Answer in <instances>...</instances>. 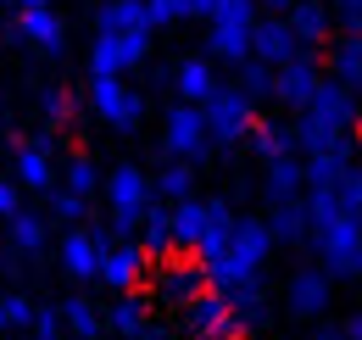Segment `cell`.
Here are the masks:
<instances>
[{"label":"cell","instance_id":"cell-1","mask_svg":"<svg viewBox=\"0 0 362 340\" xmlns=\"http://www.w3.org/2000/svg\"><path fill=\"white\" fill-rule=\"evenodd\" d=\"M357 112L362 101L351 95L346 84H334V79H323L313 89V101L296 112V151H307V157H323V151H357V140H351V128H357Z\"/></svg>","mask_w":362,"mask_h":340},{"label":"cell","instance_id":"cell-2","mask_svg":"<svg viewBox=\"0 0 362 340\" xmlns=\"http://www.w3.org/2000/svg\"><path fill=\"white\" fill-rule=\"evenodd\" d=\"M273 256V234H268V217H234V234H228V246L212 262H201V273H206V290H240V285H257L262 279V268H268Z\"/></svg>","mask_w":362,"mask_h":340},{"label":"cell","instance_id":"cell-3","mask_svg":"<svg viewBox=\"0 0 362 340\" xmlns=\"http://www.w3.org/2000/svg\"><path fill=\"white\" fill-rule=\"evenodd\" d=\"M100 190H106V223H112V234H117V240L139 234L145 207L156 201V196H151V173L134 168V162H117V168L100 178Z\"/></svg>","mask_w":362,"mask_h":340},{"label":"cell","instance_id":"cell-4","mask_svg":"<svg viewBox=\"0 0 362 340\" xmlns=\"http://www.w3.org/2000/svg\"><path fill=\"white\" fill-rule=\"evenodd\" d=\"M307 240H313L317 251V268L329 273V279H351V262L362 251V217L357 212H329V217H313L307 223Z\"/></svg>","mask_w":362,"mask_h":340},{"label":"cell","instance_id":"cell-5","mask_svg":"<svg viewBox=\"0 0 362 340\" xmlns=\"http://www.w3.org/2000/svg\"><path fill=\"white\" fill-rule=\"evenodd\" d=\"M145 62H151V28L95 34V45H90V79H129Z\"/></svg>","mask_w":362,"mask_h":340},{"label":"cell","instance_id":"cell-6","mask_svg":"<svg viewBox=\"0 0 362 340\" xmlns=\"http://www.w3.org/2000/svg\"><path fill=\"white\" fill-rule=\"evenodd\" d=\"M201 118H206V140H212V145H240V140L251 134V123H257V106L240 95V84H218L206 95Z\"/></svg>","mask_w":362,"mask_h":340},{"label":"cell","instance_id":"cell-7","mask_svg":"<svg viewBox=\"0 0 362 340\" xmlns=\"http://www.w3.org/2000/svg\"><path fill=\"white\" fill-rule=\"evenodd\" d=\"M90 112L117 134H134L145 118V95L129 79H90Z\"/></svg>","mask_w":362,"mask_h":340},{"label":"cell","instance_id":"cell-8","mask_svg":"<svg viewBox=\"0 0 362 340\" xmlns=\"http://www.w3.org/2000/svg\"><path fill=\"white\" fill-rule=\"evenodd\" d=\"M145 273H151V301H162V307H173V312H184V301H195L206 290V273H201L195 256H189V262L168 256L162 268H145Z\"/></svg>","mask_w":362,"mask_h":340},{"label":"cell","instance_id":"cell-9","mask_svg":"<svg viewBox=\"0 0 362 340\" xmlns=\"http://www.w3.org/2000/svg\"><path fill=\"white\" fill-rule=\"evenodd\" d=\"M162 151H168V157H179V162H201V157L212 151L201 106H184V101H179V106L162 118Z\"/></svg>","mask_w":362,"mask_h":340},{"label":"cell","instance_id":"cell-10","mask_svg":"<svg viewBox=\"0 0 362 340\" xmlns=\"http://www.w3.org/2000/svg\"><path fill=\"white\" fill-rule=\"evenodd\" d=\"M317 84H323V62H317L313 50L290 56L284 67H273V101H279V106H290V112H301V106L313 101Z\"/></svg>","mask_w":362,"mask_h":340},{"label":"cell","instance_id":"cell-11","mask_svg":"<svg viewBox=\"0 0 362 340\" xmlns=\"http://www.w3.org/2000/svg\"><path fill=\"white\" fill-rule=\"evenodd\" d=\"M334 301V279L323 268H296L290 285H284V312L290 318H323Z\"/></svg>","mask_w":362,"mask_h":340},{"label":"cell","instance_id":"cell-12","mask_svg":"<svg viewBox=\"0 0 362 340\" xmlns=\"http://www.w3.org/2000/svg\"><path fill=\"white\" fill-rule=\"evenodd\" d=\"M95 285H106L112 296L139 290V285H145V251H139L134 240H112V246L100 251V273H95Z\"/></svg>","mask_w":362,"mask_h":340},{"label":"cell","instance_id":"cell-13","mask_svg":"<svg viewBox=\"0 0 362 340\" xmlns=\"http://www.w3.org/2000/svg\"><path fill=\"white\" fill-rule=\"evenodd\" d=\"M17 34L34 45L40 56H62L67 50V23H62L56 6H23L17 11Z\"/></svg>","mask_w":362,"mask_h":340},{"label":"cell","instance_id":"cell-14","mask_svg":"<svg viewBox=\"0 0 362 340\" xmlns=\"http://www.w3.org/2000/svg\"><path fill=\"white\" fill-rule=\"evenodd\" d=\"M56 256H62V273H67V279L95 285V273H100V240L90 234V223L67 229V234H62V246H56Z\"/></svg>","mask_w":362,"mask_h":340},{"label":"cell","instance_id":"cell-15","mask_svg":"<svg viewBox=\"0 0 362 340\" xmlns=\"http://www.w3.org/2000/svg\"><path fill=\"white\" fill-rule=\"evenodd\" d=\"M307 45L296 40V28L284 23V17H257V28H251V56L257 62H268V67H284L290 56H301Z\"/></svg>","mask_w":362,"mask_h":340},{"label":"cell","instance_id":"cell-16","mask_svg":"<svg viewBox=\"0 0 362 340\" xmlns=\"http://www.w3.org/2000/svg\"><path fill=\"white\" fill-rule=\"evenodd\" d=\"M184 329L201 340V335H223V329H240V324H234V307H228L223 290H201L195 301H184Z\"/></svg>","mask_w":362,"mask_h":340},{"label":"cell","instance_id":"cell-17","mask_svg":"<svg viewBox=\"0 0 362 340\" xmlns=\"http://www.w3.org/2000/svg\"><path fill=\"white\" fill-rule=\"evenodd\" d=\"M100 318H106V335L139 340V329L151 324V296L145 290H123V296H112V307H100Z\"/></svg>","mask_w":362,"mask_h":340},{"label":"cell","instance_id":"cell-18","mask_svg":"<svg viewBox=\"0 0 362 340\" xmlns=\"http://www.w3.org/2000/svg\"><path fill=\"white\" fill-rule=\"evenodd\" d=\"M11 178H17V190H34V196L56 190V162H50V134L17 151V168H11Z\"/></svg>","mask_w":362,"mask_h":340},{"label":"cell","instance_id":"cell-19","mask_svg":"<svg viewBox=\"0 0 362 340\" xmlns=\"http://www.w3.org/2000/svg\"><path fill=\"white\" fill-rule=\"evenodd\" d=\"M168 229H173V251L179 256H195L201 234H206V201L201 196H184L168 207Z\"/></svg>","mask_w":362,"mask_h":340},{"label":"cell","instance_id":"cell-20","mask_svg":"<svg viewBox=\"0 0 362 340\" xmlns=\"http://www.w3.org/2000/svg\"><path fill=\"white\" fill-rule=\"evenodd\" d=\"M212 89H218V67H212V56H184L179 67H173V95H179L184 106H206Z\"/></svg>","mask_w":362,"mask_h":340},{"label":"cell","instance_id":"cell-21","mask_svg":"<svg viewBox=\"0 0 362 340\" xmlns=\"http://www.w3.org/2000/svg\"><path fill=\"white\" fill-rule=\"evenodd\" d=\"M323 79H334V84H346L351 95H362V40H357V34H340V40L329 45V56H323Z\"/></svg>","mask_w":362,"mask_h":340},{"label":"cell","instance_id":"cell-22","mask_svg":"<svg viewBox=\"0 0 362 340\" xmlns=\"http://www.w3.org/2000/svg\"><path fill=\"white\" fill-rule=\"evenodd\" d=\"M284 23L296 28V40L307 45V50H313V45H329V34H334V11H329L323 0H296V6L284 11Z\"/></svg>","mask_w":362,"mask_h":340},{"label":"cell","instance_id":"cell-23","mask_svg":"<svg viewBox=\"0 0 362 340\" xmlns=\"http://www.w3.org/2000/svg\"><path fill=\"white\" fill-rule=\"evenodd\" d=\"M262 190H268V201H301V190H307V168H301V151H290V157H273L268 162V178H262Z\"/></svg>","mask_w":362,"mask_h":340},{"label":"cell","instance_id":"cell-24","mask_svg":"<svg viewBox=\"0 0 362 340\" xmlns=\"http://www.w3.org/2000/svg\"><path fill=\"white\" fill-rule=\"evenodd\" d=\"M139 251H145V262H168V256H179L173 251V229H168V201L156 207H145V223H139V240H134Z\"/></svg>","mask_w":362,"mask_h":340},{"label":"cell","instance_id":"cell-25","mask_svg":"<svg viewBox=\"0 0 362 340\" xmlns=\"http://www.w3.org/2000/svg\"><path fill=\"white\" fill-rule=\"evenodd\" d=\"M6 229H11V251H23V256H40V251L50 246V217H45V212L17 207V212L6 217Z\"/></svg>","mask_w":362,"mask_h":340},{"label":"cell","instance_id":"cell-26","mask_svg":"<svg viewBox=\"0 0 362 340\" xmlns=\"http://www.w3.org/2000/svg\"><path fill=\"white\" fill-rule=\"evenodd\" d=\"M151 196L156 201H184V196H195V162H179V157H168L162 168L151 173Z\"/></svg>","mask_w":362,"mask_h":340},{"label":"cell","instance_id":"cell-27","mask_svg":"<svg viewBox=\"0 0 362 340\" xmlns=\"http://www.w3.org/2000/svg\"><path fill=\"white\" fill-rule=\"evenodd\" d=\"M129 28H151L145 23V0H100L95 34H129Z\"/></svg>","mask_w":362,"mask_h":340},{"label":"cell","instance_id":"cell-28","mask_svg":"<svg viewBox=\"0 0 362 340\" xmlns=\"http://www.w3.org/2000/svg\"><path fill=\"white\" fill-rule=\"evenodd\" d=\"M62 324H67L73 340H100L106 335V318H100V307H95L90 296H67L62 301Z\"/></svg>","mask_w":362,"mask_h":340},{"label":"cell","instance_id":"cell-29","mask_svg":"<svg viewBox=\"0 0 362 340\" xmlns=\"http://www.w3.org/2000/svg\"><path fill=\"white\" fill-rule=\"evenodd\" d=\"M228 234H234V207L228 201H206V234L195 246V262H212L228 246Z\"/></svg>","mask_w":362,"mask_h":340},{"label":"cell","instance_id":"cell-30","mask_svg":"<svg viewBox=\"0 0 362 340\" xmlns=\"http://www.w3.org/2000/svg\"><path fill=\"white\" fill-rule=\"evenodd\" d=\"M245 140L257 145V157H262V162L290 157V151H296V128H290V123H251V134H245Z\"/></svg>","mask_w":362,"mask_h":340},{"label":"cell","instance_id":"cell-31","mask_svg":"<svg viewBox=\"0 0 362 340\" xmlns=\"http://www.w3.org/2000/svg\"><path fill=\"white\" fill-rule=\"evenodd\" d=\"M307 223H313V217H307V201H279L273 217H268L273 246H279V240H284V246H290V240H301V234H307Z\"/></svg>","mask_w":362,"mask_h":340},{"label":"cell","instance_id":"cell-32","mask_svg":"<svg viewBox=\"0 0 362 340\" xmlns=\"http://www.w3.org/2000/svg\"><path fill=\"white\" fill-rule=\"evenodd\" d=\"M45 217L50 223H67V229H78L84 217H90V196H73V190H45Z\"/></svg>","mask_w":362,"mask_h":340},{"label":"cell","instance_id":"cell-33","mask_svg":"<svg viewBox=\"0 0 362 340\" xmlns=\"http://www.w3.org/2000/svg\"><path fill=\"white\" fill-rule=\"evenodd\" d=\"M240 95H245L251 106L273 101V67H268V62H257V56H245V62H240Z\"/></svg>","mask_w":362,"mask_h":340},{"label":"cell","instance_id":"cell-34","mask_svg":"<svg viewBox=\"0 0 362 340\" xmlns=\"http://www.w3.org/2000/svg\"><path fill=\"white\" fill-rule=\"evenodd\" d=\"M56 178H62V190H73V196H95V190H100V168H95L84 151H73L67 168L56 173Z\"/></svg>","mask_w":362,"mask_h":340},{"label":"cell","instance_id":"cell-35","mask_svg":"<svg viewBox=\"0 0 362 340\" xmlns=\"http://www.w3.org/2000/svg\"><path fill=\"white\" fill-rule=\"evenodd\" d=\"M28 324H34V301L23 290H6L0 296V329H28Z\"/></svg>","mask_w":362,"mask_h":340},{"label":"cell","instance_id":"cell-36","mask_svg":"<svg viewBox=\"0 0 362 340\" xmlns=\"http://www.w3.org/2000/svg\"><path fill=\"white\" fill-rule=\"evenodd\" d=\"M189 17V0H145V23L151 28H173Z\"/></svg>","mask_w":362,"mask_h":340},{"label":"cell","instance_id":"cell-37","mask_svg":"<svg viewBox=\"0 0 362 340\" xmlns=\"http://www.w3.org/2000/svg\"><path fill=\"white\" fill-rule=\"evenodd\" d=\"M34 340H67V324H62V307H34V324H28Z\"/></svg>","mask_w":362,"mask_h":340},{"label":"cell","instance_id":"cell-38","mask_svg":"<svg viewBox=\"0 0 362 340\" xmlns=\"http://www.w3.org/2000/svg\"><path fill=\"white\" fill-rule=\"evenodd\" d=\"M40 112H45V123H50V128H62L67 118H73V95H67V89H45Z\"/></svg>","mask_w":362,"mask_h":340},{"label":"cell","instance_id":"cell-39","mask_svg":"<svg viewBox=\"0 0 362 340\" xmlns=\"http://www.w3.org/2000/svg\"><path fill=\"white\" fill-rule=\"evenodd\" d=\"M23 207V190H17V178H0V223Z\"/></svg>","mask_w":362,"mask_h":340},{"label":"cell","instance_id":"cell-40","mask_svg":"<svg viewBox=\"0 0 362 340\" xmlns=\"http://www.w3.org/2000/svg\"><path fill=\"white\" fill-rule=\"evenodd\" d=\"M290 6H296V0H257V11H268V17H284Z\"/></svg>","mask_w":362,"mask_h":340},{"label":"cell","instance_id":"cell-41","mask_svg":"<svg viewBox=\"0 0 362 340\" xmlns=\"http://www.w3.org/2000/svg\"><path fill=\"white\" fill-rule=\"evenodd\" d=\"M212 6L218 0H189V17H212Z\"/></svg>","mask_w":362,"mask_h":340},{"label":"cell","instance_id":"cell-42","mask_svg":"<svg viewBox=\"0 0 362 340\" xmlns=\"http://www.w3.org/2000/svg\"><path fill=\"white\" fill-rule=\"evenodd\" d=\"M201 340H251L245 329H223V335H201Z\"/></svg>","mask_w":362,"mask_h":340},{"label":"cell","instance_id":"cell-43","mask_svg":"<svg viewBox=\"0 0 362 340\" xmlns=\"http://www.w3.org/2000/svg\"><path fill=\"white\" fill-rule=\"evenodd\" d=\"M317 340H351V335H346V329H323Z\"/></svg>","mask_w":362,"mask_h":340},{"label":"cell","instance_id":"cell-44","mask_svg":"<svg viewBox=\"0 0 362 340\" xmlns=\"http://www.w3.org/2000/svg\"><path fill=\"white\" fill-rule=\"evenodd\" d=\"M351 279H357V285H362V251H357V262H351Z\"/></svg>","mask_w":362,"mask_h":340},{"label":"cell","instance_id":"cell-45","mask_svg":"<svg viewBox=\"0 0 362 340\" xmlns=\"http://www.w3.org/2000/svg\"><path fill=\"white\" fill-rule=\"evenodd\" d=\"M17 6H50V0H17Z\"/></svg>","mask_w":362,"mask_h":340}]
</instances>
